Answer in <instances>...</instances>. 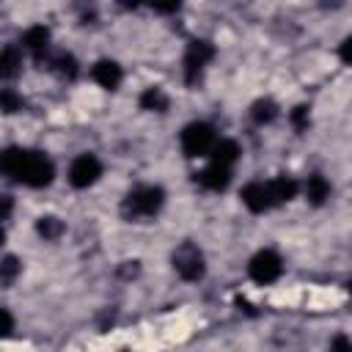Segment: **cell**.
Segmentation results:
<instances>
[{
  "instance_id": "17",
  "label": "cell",
  "mask_w": 352,
  "mask_h": 352,
  "mask_svg": "<svg viewBox=\"0 0 352 352\" xmlns=\"http://www.w3.org/2000/svg\"><path fill=\"white\" fill-rule=\"evenodd\" d=\"M36 231H38V236H44L47 242H55V239H60V234H63V223H60L58 217L47 214V217H38Z\"/></svg>"
},
{
  "instance_id": "20",
  "label": "cell",
  "mask_w": 352,
  "mask_h": 352,
  "mask_svg": "<svg viewBox=\"0 0 352 352\" xmlns=\"http://www.w3.org/2000/svg\"><path fill=\"white\" fill-rule=\"evenodd\" d=\"M0 110H3V113H16V110H22V96H19L14 88H3V91H0Z\"/></svg>"
},
{
  "instance_id": "8",
  "label": "cell",
  "mask_w": 352,
  "mask_h": 352,
  "mask_svg": "<svg viewBox=\"0 0 352 352\" xmlns=\"http://www.w3.org/2000/svg\"><path fill=\"white\" fill-rule=\"evenodd\" d=\"M242 204L250 209V212H267L272 206V195H270V187L264 182H250L242 187Z\"/></svg>"
},
{
  "instance_id": "4",
  "label": "cell",
  "mask_w": 352,
  "mask_h": 352,
  "mask_svg": "<svg viewBox=\"0 0 352 352\" xmlns=\"http://www.w3.org/2000/svg\"><path fill=\"white\" fill-rule=\"evenodd\" d=\"M173 270L184 278V280H201L204 278V253L192 245V242H184L173 250Z\"/></svg>"
},
{
  "instance_id": "25",
  "label": "cell",
  "mask_w": 352,
  "mask_h": 352,
  "mask_svg": "<svg viewBox=\"0 0 352 352\" xmlns=\"http://www.w3.org/2000/svg\"><path fill=\"white\" fill-rule=\"evenodd\" d=\"M11 206H14V204H11V198H8V195H0V220L11 212Z\"/></svg>"
},
{
  "instance_id": "13",
  "label": "cell",
  "mask_w": 352,
  "mask_h": 352,
  "mask_svg": "<svg viewBox=\"0 0 352 352\" xmlns=\"http://www.w3.org/2000/svg\"><path fill=\"white\" fill-rule=\"evenodd\" d=\"M267 187H270L272 204H283V201H292L297 195V182L289 179V176H278V179L267 182Z\"/></svg>"
},
{
  "instance_id": "10",
  "label": "cell",
  "mask_w": 352,
  "mask_h": 352,
  "mask_svg": "<svg viewBox=\"0 0 352 352\" xmlns=\"http://www.w3.org/2000/svg\"><path fill=\"white\" fill-rule=\"evenodd\" d=\"M91 77H94L102 88L113 91V88H118V82H121V66H118L116 60H99V63L91 69Z\"/></svg>"
},
{
  "instance_id": "28",
  "label": "cell",
  "mask_w": 352,
  "mask_h": 352,
  "mask_svg": "<svg viewBox=\"0 0 352 352\" xmlns=\"http://www.w3.org/2000/svg\"><path fill=\"white\" fill-rule=\"evenodd\" d=\"M121 6H124V8H135V6H138V0H121Z\"/></svg>"
},
{
  "instance_id": "18",
  "label": "cell",
  "mask_w": 352,
  "mask_h": 352,
  "mask_svg": "<svg viewBox=\"0 0 352 352\" xmlns=\"http://www.w3.org/2000/svg\"><path fill=\"white\" fill-rule=\"evenodd\" d=\"M250 116H253L256 124H270V121L278 116V107H275V102H270V99H258V102L250 107Z\"/></svg>"
},
{
  "instance_id": "26",
  "label": "cell",
  "mask_w": 352,
  "mask_h": 352,
  "mask_svg": "<svg viewBox=\"0 0 352 352\" xmlns=\"http://www.w3.org/2000/svg\"><path fill=\"white\" fill-rule=\"evenodd\" d=\"M349 44H352L349 38H344V44H341V60L344 63H349Z\"/></svg>"
},
{
  "instance_id": "19",
  "label": "cell",
  "mask_w": 352,
  "mask_h": 352,
  "mask_svg": "<svg viewBox=\"0 0 352 352\" xmlns=\"http://www.w3.org/2000/svg\"><path fill=\"white\" fill-rule=\"evenodd\" d=\"M19 270H22L19 258H16V256H6V258L0 261V280H3V283H11V280H16Z\"/></svg>"
},
{
  "instance_id": "1",
  "label": "cell",
  "mask_w": 352,
  "mask_h": 352,
  "mask_svg": "<svg viewBox=\"0 0 352 352\" xmlns=\"http://www.w3.org/2000/svg\"><path fill=\"white\" fill-rule=\"evenodd\" d=\"M0 173H6L14 182H22L28 187H47L55 176L52 162L41 151H28V148H6L0 151Z\"/></svg>"
},
{
  "instance_id": "27",
  "label": "cell",
  "mask_w": 352,
  "mask_h": 352,
  "mask_svg": "<svg viewBox=\"0 0 352 352\" xmlns=\"http://www.w3.org/2000/svg\"><path fill=\"white\" fill-rule=\"evenodd\" d=\"M333 346H349V341H346V338H336Z\"/></svg>"
},
{
  "instance_id": "11",
  "label": "cell",
  "mask_w": 352,
  "mask_h": 352,
  "mask_svg": "<svg viewBox=\"0 0 352 352\" xmlns=\"http://www.w3.org/2000/svg\"><path fill=\"white\" fill-rule=\"evenodd\" d=\"M305 195H308V201H311L314 206H322V204L330 198V182H327L322 173L308 176V182H305Z\"/></svg>"
},
{
  "instance_id": "14",
  "label": "cell",
  "mask_w": 352,
  "mask_h": 352,
  "mask_svg": "<svg viewBox=\"0 0 352 352\" xmlns=\"http://www.w3.org/2000/svg\"><path fill=\"white\" fill-rule=\"evenodd\" d=\"M22 69V55L16 47H3L0 50V80H11L16 77Z\"/></svg>"
},
{
  "instance_id": "29",
  "label": "cell",
  "mask_w": 352,
  "mask_h": 352,
  "mask_svg": "<svg viewBox=\"0 0 352 352\" xmlns=\"http://www.w3.org/2000/svg\"><path fill=\"white\" fill-rule=\"evenodd\" d=\"M0 242H3V226H0Z\"/></svg>"
},
{
  "instance_id": "9",
  "label": "cell",
  "mask_w": 352,
  "mask_h": 352,
  "mask_svg": "<svg viewBox=\"0 0 352 352\" xmlns=\"http://www.w3.org/2000/svg\"><path fill=\"white\" fill-rule=\"evenodd\" d=\"M198 182H201L206 190H212V192H223V190L228 187V182H231V168L212 162L206 170L198 173Z\"/></svg>"
},
{
  "instance_id": "21",
  "label": "cell",
  "mask_w": 352,
  "mask_h": 352,
  "mask_svg": "<svg viewBox=\"0 0 352 352\" xmlns=\"http://www.w3.org/2000/svg\"><path fill=\"white\" fill-rule=\"evenodd\" d=\"M55 72L63 77H74L77 74V60L72 55H58L55 58Z\"/></svg>"
},
{
  "instance_id": "16",
  "label": "cell",
  "mask_w": 352,
  "mask_h": 352,
  "mask_svg": "<svg viewBox=\"0 0 352 352\" xmlns=\"http://www.w3.org/2000/svg\"><path fill=\"white\" fill-rule=\"evenodd\" d=\"M140 107L154 110V113H165L168 110V96L162 94V88H146L140 94Z\"/></svg>"
},
{
  "instance_id": "2",
  "label": "cell",
  "mask_w": 352,
  "mask_h": 352,
  "mask_svg": "<svg viewBox=\"0 0 352 352\" xmlns=\"http://www.w3.org/2000/svg\"><path fill=\"white\" fill-rule=\"evenodd\" d=\"M165 201V192L162 187H154V184H146V187H138L126 195L124 201V214L126 217H151L160 212Z\"/></svg>"
},
{
  "instance_id": "22",
  "label": "cell",
  "mask_w": 352,
  "mask_h": 352,
  "mask_svg": "<svg viewBox=\"0 0 352 352\" xmlns=\"http://www.w3.org/2000/svg\"><path fill=\"white\" fill-rule=\"evenodd\" d=\"M148 3H151V8L160 11V14H173V11L182 6V0H148Z\"/></svg>"
},
{
  "instance_id": "5",
  "label": "cell",
  "mask_w": 352,
  "mask_h": 352,
  "mask_svg": "<svg viewBox=\"0 0 352 352\" xmlns=\"http://www.w3.org/2000/svg\"><path fill=\"white\" fill-rule=\"evenodd\" d=\"M248 272H250V278H253L256 283H272V280L280 278L283 261H280V256H278L275 250H258V253L250 258Z\"/></svg>"
},
{
  "instance_id": "23",
  "label": "cell",
  "mask_w": 352,
  "mask_h": 352,
  "mask_svg": "<svg viewBox=\"0 0 352 352\" xmlns=\"http://www.w3.org/2000/svg\"><path fill=\"white\" fill-rule=\"evenodd\" d=\"M292 124H294V129H305L308 126V107H294V113H292Z\"/></svg>"
},
{
  "instance_id": "24",
  "label": "cell",
  "mask_w": 352,
  "mask_h": 352,
  "mask_svg": "<svg viewBox=\"0 0 352 352\" xmlns=\"http://www.w3.org/2000/svg\"><path fill=\"white\" fill-rule=\"evenodd\" d=\"M11 327H14V316H11L6 308H0V338H3V336H8V333H11Z\"/></svg>"
},
{
  "instance_id": "6",
  "label": "cell",
  "mask_w": 352,
  "mask_h": 352,
  "mask_svg": "<svg viewBox=\"0 0 352 352\" xmlns=\"http://www.w3.org/2000/svg\"><path fill=\"white\" fill-rule=\"evenodd\" d=\"M214 58V47L209 41H190L187 44V52H184V80L192 85L198 77H201V69Z\"/></svg>"
},
{
  "instance_id": "12",
  "label": "cell",
  "mask_w": 352,
  "mask_h": 352,
  "mask_svg": "<svg viewBox=\"0 0 352 352\" xmlns=\"http://www.w3.org/2000/svg\"><path fill=\"white\" fill-rule=\"evenodd\" d=\"M22 44H25L33 55H41V52L47 50V44H50V30H47L44 25H33V28H28V30L22 33Z\"/></svg>"
},
{
  "instance_id": "3",
  "label": "cell",
  "mask_w": 352,
  "mask_h": 352,
  "mask_svg": "<svg viewBox=\"0 0 352 352\" xmlns=\"http://www.w3.org/2000/svg\"><path fill=\"white\" fill-rule=\"evenodd\" d=\"M214 146V129L204 121H192L182 132V148L187 157H204Z\"/></svg>"
},
{
  "instance_id": "7",
  "label": "cell",
  "mask_w": 352,
  "mask_h": 352,
  "mask_svg": "<svg viewBox=\"0 0 352 352\" xmlns=\"http://www.w3.org/2000/svg\"><path fill=\"white\" fill-rule=\"evenodd\" d=\"M99 176H102V162H99L94 154H80V157L72 162V168H69V182H72V187H77V190L91 187Z\"/></svg>"
},
{
  "instance_id": "15",
  "label": "cell",
  "mask_w": 352,
  "mask_h": 352,
  "mask_svg": "<svg viewBox=\"0 0 352 352\" xmlns=\"http://www.w3.org/2000/svg\"><path fill=\"white\" fill-rule=\"evenodd\" d=\"M209 151H212V162L226 165V168H231V165L239 160V146H236L234 140H220V143H214Z\"/></svg>"
}]
</instances>
